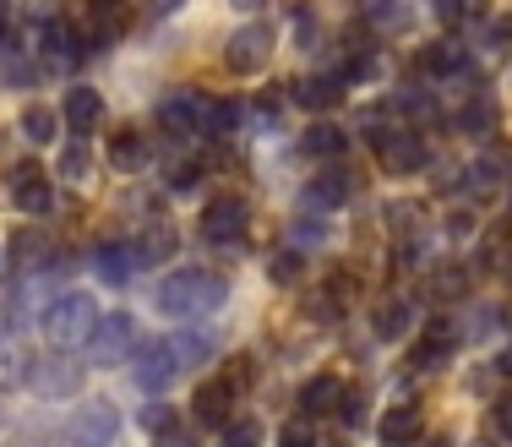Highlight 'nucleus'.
Listing matches in <instances>:
<instances>
[{"label":"nucleus","instance_id":"29","mask_svg":"<svg viewBox=\"0 0 512 447\" xmlns=\"http://www.w3.org/2000/svg\"><path fill=\"white\" fill-rule=\"evenodd\" d=\"M55 126H60V120H55V110H44V104H28V110H22V131H28L39 148H44V142H55Z\"/></svg>","mask_w":512,"mask_h":447},{"label":"nucleus","instance_id":"13","mask_svg":"<svg viewBox=\"0 0 512 447\" xmlns=\"http://www.w3.org/2000/svg\"><path fill=\"white\" fill-rule=\"evenodd\" d=\"M463 191H469L474 202H491L496 191H507V164L496 159V153H485V159H474L463 169Z\"/></svg>","mask_w":512,"mask_h":447},{"label":"nucleus","instance_id":"38","mask_svg":"<svg viewBox=\"0 0 512 447\" xmlns=\"http://www.w3.org/2000/svg\"><path fill=\"white\" fill-rule=\"evenodd\" d=\"M371 77H376V55H355L344 66V82H371Z\"/></svg>","mask_w":512,"mask_h":447},{"label":"nucleus","instance_id":"48","mask_svg":"<svg viewBox=\"0 0 512 447\" xmlns=\"http://www.w3.org/2000/svg\"><path fill=\"white\" fill-rule=\"evenodd\" d=\"M93 6H99V11H109V6H115V0H93Z\"/></svg>","mask_w":512,"mask_h":447},{"label":"nucleus","instance_id":"30","mask_svg":"<svg viewBox=\"0 0 512 447\" xmlns=\"http://www.w3.org/2000/svg\"><path fill=\"white\" fill-rule=\"evenodd\" d=\"M360 17L371 22V28H404V17H398V0H355Z\"/></svg>","mask_w":512,"mask_h":447},{"label":"nucleus","instance_id":"1","mask_svg":"<svg viewBox=\"0 0 512 447\" xmlns=\"http://www.w3.org/2000/svg\"><path fill=\"white\" fill-rule=\"evenodd\" d=\"M224 295H229V284L218 279V273L180 268V273H169V279L158 284V311H164L169 322H197L213 306H224Z\"/></svg>","mask_w":512,"mask_h":447},{"label":"nucleus","instance_id":"40","mask_svg":"<svg viewBox=\"0 0 512 447\" xmlns=\"http://www.w3.org/2000/svg\"><path fill=\"white\" fill-rule=\"evenodd\" d=\"M436 295H463V268H442V273H436Z\"/></svg>","mask_w":512,"mask_h":447},{"label":"nucleus","instance_id":"46","mask_svg":"<svg viewBox=\"0 0 512 447\" xmlns=\"http://www.w3.org/2000/svg\"><path fill=\"white\" fill-rule=\"evenodd\" d=\"M491 11V0H463V17H485Z\"/></svg>","mask_w":512,"mask_h":447},{"label":"nucleus","instance_id":"34","mask_svg":"<svg viewBox=\"0 0 512 447\" xmlns=\"http://www.w3.org/2000/svg\"><path fill=\"white\" fill-rule=\"evenodd\" d=\"M333 415L344 420V426H360V420H365V393H360V388H349L344 398H338V409H333Z\"/></svg>","mask_w":512,"mask_h":447},{"label":"nucleus","instance_id":"26","mask_svg":"<svg viewBox=\"0 0 512 447\" xmlns=\"http://www.w3.org/2000/svg\"><path fill=\"white\" fill-rule=\"evenodd\" d=\"M131 251H137V262H164V257H175V229H142V240H137V246H131Z\"/></svg>","mask_w":512,"mask_h":447},{"label":"nucleus","instance_id":"6","mask_svg":"<svg viewBox=\"0 0 512 447\" xmlns=\"http://www.w3.org/2000/svg\"><path fill=\"white\" fill-rule=\"evenodd\" d=\"M376 159H382L387 175H414V169H425V159H431V148H425V137H420V131L387 126L382 137H376Z\"/></svg>","mask_w":512,"mask_h":447},{"label":"nucleus","instance_id":"10","mask_svg":"<svg viewBox=\"0 0 512 447\" xmlns=\"http://www.w3.org/2000/svg\"><path fill=\"white\" fill-rule=\"evenodd\" d=\"M11 202H17L22 213H50L55 208V191H50V180L39 175V164L11 169Z\"/></svg>","mask_w":512,"mask_h":447},{"label":"nucleus","instance_id":"27","mask_svg":"<svg viewBox=\"0 0 512 447\" xmlns=\"http://www.w3.org/2000/svg\"><path fill=\"white\" fill-rule=\"evenodd\" d=\"M458 126L469 131V137H485V131H496V104L491 99H469L458 115Z\"/></svg>","mask_w":512,"mask_h":447},{"label":"nucleus","instance_id":"12","mask_svg":"<svg viewBox=\"0 0 512 447\" xmlns=\"http://www.w3.org/2000/svg\"><path fill=\"white\" fill-rule=\"evenodd\" d=\"M349 191H355V180H349L344 169H322V175L300 191V202H306L311 213H333V208H344V202H349Z\"/></svg>","mask_w":512,"mask_h":447},{"label":"nucleus","instance_id":"25","mask_svg":"<svg viewBox=\"0 0 512 447\" xmlns=\"http://www.w3.org/2000/svg\"><path fill=\"white\" fill-rule=\"evenodd\" d=\"M409 322H414V300H387L382 311H376V338H404L409 333Z\"/></svg>","mask_w":512,"mask_h":447},{"label":"nucleus","instance_id":"33","mask_svg":"<svg viewBox=\"0 0 512 447\" xmlns=\"http://www.w3.org/2000/svg\"><path fill=\"white\" fill-rule=\"evenodd\" d=\"M218 377H224V382H229V393L240 398V393L251 388V377H256V371H251V360H246V355H235V360H229L224 371H218Z\"/></svg>","mask_w":512,"mask_h":447},{"label":"nucleus","instance_id":"28","mask_svg":"<svg viewBox=\"0 0 512 447\" xmlns=\"http://www.w3.org/2000/svg\"><path fill=\"white\" fill-rule=\"evenodd\" d=\"M240 120H246V110H240L235 99H207V120H202V131H235Z\"/></svg>","mask_w":512,"mask_h":447},{"label":"nucleus","instance_id":"36","mask_svg":"<svg viewBox=\"0 0 512 447\" xmlns=\"http://www.w3.org/2000/svg\"><path fill=\"white\" fill-rule=\"evenodd\" d=\"M142 426L164 437V431H175V409H169V404H148V409H142Z\"/></svg>","mask_w":512,"mask_h":447},{"label":"nucleus","instance_id":"21","mask_svg":"<svg viewBox=\"0 0 512 447\" xmlns=\"http://www.w3.org/2000/svg\"><path fill=\"white\" fill-rule=\"evenodd\" d=\"M93 262H99V279L104 284H131V273H137V251L115 246V240L93 251Z\"/></svg>","mask_w":512,"mask_h":447},{"label":"nucleus","instance_id":"49","mask_svg":"<svg viewBox=\"0 0 512 447\" xmlns=\"http://www.w3.org/2000/svg\"><path fill=\"white\" fill-rule=\"evenodd\" d=\"M240 6H262V0H240Z\"/></svg>","mask_w":512,"mask_h":447},{"label":"nucleus","instance_id":"16","mask_svg":"<svg viewBox=\"0 0 512 447\" xmlns=\"http://www.w3.org/2000/svg\"><path fill=\"white\" fill-rule=\"evenodd\" d=\"M453 349H458V333L447 328V322H436V328L420 338V349H414L409 366L414 371H436V366H447V355H453Z\"/></svg>","mask_w":512,"mask_h":447},{"label":"nucleus","instance_id":"31","mask_svg":"<svg viewBox=\"0 0 512 447\" xmlns=\"http://www.w3.org/2000/svg\"><path fill=\"white\" fill-rule=\"evenodd\" d=\"M88 169H93V153H88V142L77 137L66 153H60V175H66V180H88Z\"/></svg>","mask_w":512,"mask_h":447},{"label":"nucleus","instance_id":"22","mask_svg":"<svg viewBox=\"0 0 512 447\" xmlns=\"http://www.w3.org/2000/svg\"><path fill=\"white\" fill-rule=\"evenodd\" d=\"M344 148H349V137L333 126V120H316L306 137H300V153H311V159H338Z\"/></svg>","mask_w":512,"mask_h":447},{"label":"nucleus","instance_id":"44","mask_svg":"<svg viewBox=\"0 0 512 447\" xmlns=\"http://www.w3.org/2000/svg\"><path fill=\"white\" fill-rule=\"evenodd\" d=\"M496 431H502V437L512 442V393L496 398Z\"/></svg>","mask_w":512,"mask_h":447},{"label":"nucleus","instance_id":"15","mask_svg":"<svg viewBox=\"0 0 512 447\" xmlns=\"http://www.w3.org/2000/svg\"><path fill=\"white\" fill-rule=\"evenodd\" d=\"M229 404H235V393H229V382H224V377L202 382L197 398H191V409H197L202 426H229Z\"/></svg>","mask_w":512,"mask_h":447},{"label":"nucleus","instance_id":"5","mask_svg":"<svg viewBox=\"0 0 512 447\" xmlns=\"http://www.w3.org/2000/svg\"><path fill=\"white\" fill-rule=\"evenodd\" d=\"M131 344H137V322H131L126 311H109V317H99V328H93L82 355H88L93 366H120Z\"/></svg>","mask_w":512,"mask_h":447},{"label":"nucleus","instance_id":"20","mask_svg":"<svg viewBox=\"0 0 512 447\" xmlns=\"http://www.w3.org/2000/svg\"><path fill=\"white\" fill-rule=\"evenodd\" d=\"M338 398H344V388H338V377H311L306 388H300V415L316 420V415H333Z\"/></svg>","mask_w":512,"mask_h":447},{"label":"nucleus","instance_id":"8","mask_svg":"<svg viewBox=\"0 0 512 447\" xmlns=\"http://www.w3.org/2000/svg\"><path fill=\"white\" fill-rule=\"evenodd\" d=\"M246 224H251V208L240 197H213L202 208V235L213 240V246H235V240L246 235Z\"/></svg>","mask_w":512,"mask_h":447},{"label":"nucleus","instance_id":"11","mask_svg":"<svg viewBox=\"0 0 512 447\" xmlns=\"http://www.w3.org/2000/svg\"><path fill=\"white\" fill-rule=\"evenodd\" d=\"M33 44H39V60L50 71H71L82 60V50H88V44H82L71 28H60V22H55V28H44V33H33Z\"/></svg>","mask_w":512,"mask_h":447},{"label":"nucleus","instance_id":"9","mask_svg":"<svg viewBox=\"0 0 512 447\" xmlns=\"http://www.w3.org/2000/svg\"><path fill=\"white\" fill-rule=\"evenodd\" d=\"M28 388L39 398H66L82 388V366H71L66 355H50V360H33L28 366Z\"/></svg>","mask_w":512,"mask_h":447},{"label":"nucleus","instance_id":"3","mask_svg":"<svg viewBox=\"0 0 512 447\" xmlns=\"http://www.w3.org/2000/svg\"><path fill=\"white\" fill-rule=\"evenodd\" d=\"M39 322H44V338H50L60 355H71V349H88L93 328H99V306H93V295L71 289V295L50 300V311Z\"/></svg>","mask_w":512,"mask_h":447},{"label":"nucleus","instance_id":"2","mask_svg":"<svg viewBox=\"0 0 512 447\" xmlns=\"http://www.w3.org/2000/svg\"><path fill=\"white\" fill-rule=\"evenodd\" d=\"M207 355V338H153V344H142L137 349V360H131V377H137V388H148V393H164L169 382L180 377V371L191 366V360H202Z\"/></svg>","mask_w":512,"mask_h":447},{"label":"nucleus","instance_id":"24","mask_svg":"<svg viewBox=\"0 0 512 447\" xmlns=\"http://www.w3.org/2000/svg\"><path fill=\"white\" fill-rule=\"evenodd\" d=\"M420 71H425V77H458V71H463V50H458V44H425V50H420Z\"/></svg>","mask_w":512,"mask_h":447},{"label":"nucleus","instance_id":"19","mask_svg":"<svg viewBox=\"0 0 512 447\" xmlns=\"http://www.w3.org/2000/svg\"><path fill=\"white\" fill-rule=\"evenodd\" d=\"M420 426H425V420H420V409H414V404H393L382 415V447H409L414 437H420Z\"/></svg>","mask_w":512,"mask_h":447},{"label":"nucleus","instance_id":"37","mask_svg":"<svg viewBox=\"0 0 512 447\" xmlns=\"http://www.w3.org/2000/svg\"><path fill=\"white\" fill-rule=\"evenodd\" d=\"M273 279L278 284H295L300 279V251H278V257H273Z\"/></svg>","mask_w":512,"mask_h":447},{"label":"nucleus","instance_id":"43","mask_svg":"<svg viewBox=\"0 0 512 447\" xmlns=\"http://www.w3.org/2000/svg\"><path fill=\"white\" fill-rule=\"evenodd\" d=\"M197 164H175V175H169V186H175V191H191V186H197Z\"/></svg>","mask_w":512,"mask_h":447},{"label":"nucleus","instance_id":"14","mask_svg":"<svg viewBox=\"0 0 512 447\" xmlns=\"http://www.w3.org/2000/svg\"><path fill=\"white\" fill-rule=\"evenodd\" d=\"M60 115H66V126L77 131V137H88V131L104 120L99 88H71V93H66V104H60Z\"/></svg>","mask_w":512,"mask_h":447},{"label":"nucleus","instance_id":"35","mask_svg":"<svg viewBox=\"0 0 512 447\" xmlns=\"http://www.w3.org/2000/svg\"><path fill=\"white\" fill-rule=\"evenodd\" d=\"M278 447H322V442L311 437V426H306V420H289V426L278 431Z\"/></svg>","mask_w":512,"mask_h":447},{"label":"nucleus","instance_id":"41","mask_svg":"<svg viewBox=\"0 0 512 447\" xmlns=\"http://www.w3.org/2000/svg\"><path fill=\"white\" fill-rule=\"evenodd\" d=\"M420 219V208H409V202H398V208H387V229H409Z\"/></svg>","mask_w":512,"mask_h":447},{"label":"nucleus","instance_id":"45","mask_svg":"<svg viewBox=\"0 0 512 447\" xmlns=\"http://www.w3.org/2000/svg\"><path fill=\"white\" fill-rule=\"evenodd\" d=\"M158 447H197V442H191L186 431H164V437H158Z\"/></svg>","mask_w":512,"mask_h":447},{"label":"nucleus","instance_id":"39","mask_svg":"<svg viewBox=\"0 0 512 447\" xmlns=\"http://www.w3.org/2000/svg\"><path fill=\"white\" fill-rule=\"evenodd\" d=\"M322 240H327V229L316 224V219H306V224H295V251H300V246L311 251V246H322Z\"/></svg>","mask_w":512,"mask_h":447},{"label":"nucleus","instance_id":"18","mask_svg":"<svg viewBox=\"0 0 512 447\" xmlns=\"http://www.w3.org/2000/svg\"><path fill=\"white\" fill-rule=\"evenodd\" d=\"M295 99L306 104V110H333V104H344V77H300L295 82Z\"/></svg>","mask_w":512,"mask_h":447},{"label":"nucleus","instance_id":"23","mask_svg":"<svg viewBox=\"0 0 512 447\" xmlns=\"http://www.w3.org/2000/svg\"><path fill=\"white\" fill-rule=\"evenodd\" d=\"M109 164L126 169V175L148 164V142H142V131H115V142H109Z\"/></svg>","mask_w":512,"mask_h":447},{"label":"nucleus","instance_id":"42","mask_svg":"<svg viewBox=\"0 0 512 447\" xmlns=\"http://www.w3.org/2000/svg\"><path fill=\"white\" fill-rule=\"evenodd\" d=\"M431 6H436V17H442L447 28H458V22H463V0H431Z\"/></svg>","mask_w":512,"mask_h":447},{"label":"nucleus","instance_id":"47","mask_svg":"<svg viewBox=\"0 0 512 447\" xmlns=\"http://www.w3.org/2000/svg\"><path fill=\"white\" fill-rule=\"evenodd\" d=\"M502 371H507V377H512V344H507V355H502Z\"/></svg>","mask_w":512,"mask_h":447},{"label":"nucleus","instance_id":"32","mask_svg":"<svg viewBox=\"0 0 512 447\" xmlns=\"http://www.w3.org/2000/svg\"><path fill=\"white\" fill-rule=\"evenodd\" d=\"M224 447H262V426H256V420H229Z\"/></svg>","mask_w":512,"mask_h":447},{"label":"nucleus","instance_id":"7","mask_svg":"<svg viewBox=\"0 0 512 447\" xmlns=\"http://www.w3.org/2000/svg\"><path fill=\"white\" fill-rule=\"evenodd\" d=\"M267 55H273V28H267V22H246V28H240L235 39L224 44L229 71H240V77L262 71V66H267Z\"/></svg>","mask_w":512,"mask_h":447},{"label":"nucleus","instance_id":"4","mask_svg":"<svg viewBox=\"0 0 512 447\" xmlns=\"http://www.w3.org/2000/svg\"><path fill=\"white\" fill-rule=\"evenodd\" d=\"M120 431V409L109 404V398H88V404L77 409V415L66 420V447H109Z\"/></svg>","mask_w":512,"mask_h":447},{"label":"nucleus","instance_id":"17","mask_svg":"<svg viewBox=\"0 0 512 447\" xmlns=\"http://www.w3.org/2000/svg\"><path fill=\"white\" fill-rule=\"evenodd\" d=\"M158 120L175 126V131H191V126L207 120V99H197V93H169V99L158 104Z\"/></svg>","mask_w":512,"mask_h":447}]
</instances>
